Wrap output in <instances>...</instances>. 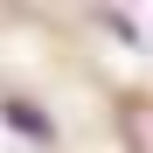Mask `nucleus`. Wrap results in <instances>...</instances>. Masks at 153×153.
I'll return each mask as SVG.
<instances>
[{
    "label": "nucleus",
    "mask_w": 153,
    "mask_h": 153,
    "mask_svg": "<svg viewBox=\"0 0 153 153\" xmlns=\"http://www.w3.org/2000/svg\"><path fill=\"white\" fill-rule=\"evenodd\" d=\"M7 118H14V125H21V132H35V139H49V118H35V111H28V105H7Z\"/></svg>",
    "instance_id": "f257e3e1"
}]
</instances>
